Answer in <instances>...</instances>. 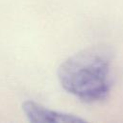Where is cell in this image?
<instances>
[{"instance_id": "cell-1", "label": "cell", "mask_w": 123, "mask_h": 123, "mask_svg": "<svg viewBox=\"0 0 123 123\" xmlns=\"http://www.w3.org/2000/svg\"><path fill=\"white\" fill-rule=\"evenodd\" d=\"M62 88L83 102L105 100L112 87V53L103 46L90 47L67 58L58 68Z\"/></svg>"}, {"instance_id": "cell-2", "label": "cell", "mask_w": 123, "mask_h": 123, "mask_svg": "<svg viewBox=\"0 0 123 123\" xmlns=\"http://www.w3.org/2000/svg\"><path fill=\"white\" fill-rule=\"evenodd\" d=\"M22 110L29 119L34 123H76L86 120L70 113H64L49 110L34 101H25Z\"/></svg>"}]
</instances>
